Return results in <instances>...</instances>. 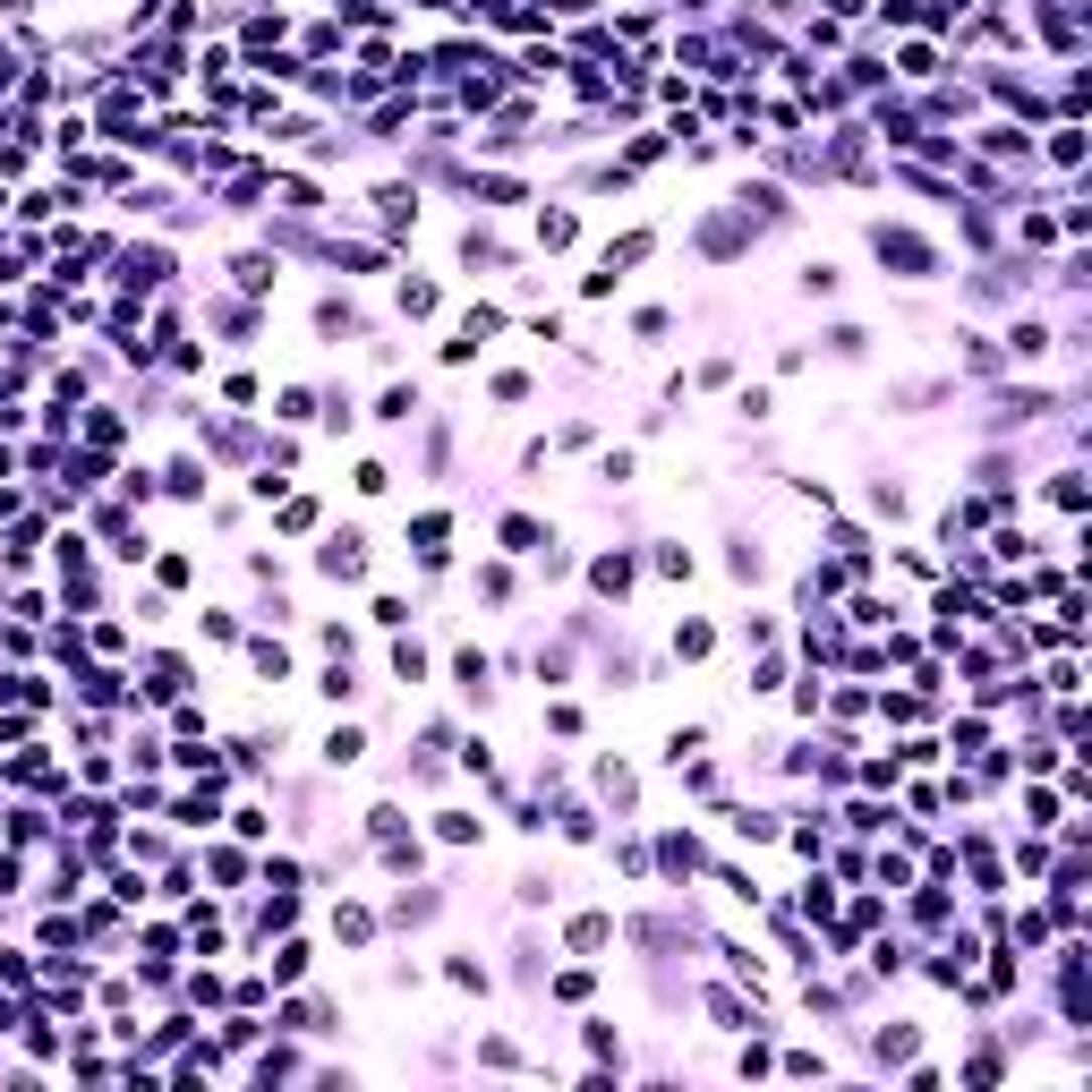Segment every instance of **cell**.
<instances>
[{
  "instance_id": "obj_4",
  "label": "cell",
  "mask_w": 1092,
  "mask_h": 1092,
  "mask_svg": "<svg viewBox=\"0 0 1092 1092\" xmlns=\"http://www.w3.org/2000/svg\"><path fill=\"white\" fill-rule=\"evenodd\" d=\"M504 547H512V555H547L555 538H547L538 521H529V512H512V521H504Z\"/></svg>"
},
{
  "instance_id": "obj_8",
  "label": "cell",
  "mask_w": 1092,
  "mask_h": 1092,
  "mask_svg": "<svg viewBox=\"0 0 1092 1092\" xmlns=\"http://www.w3.org/2000/svg\"><path fill=\"white\" fill-rule=\"evenodd\" d=\"M538 240H547V248H572V240H581V222H572V205L538 213Z\"/></svg>"
},
{
  "instance_id": "obj_13",
  "label": "cell",
  "mask_w": 1092,
  "mask_h": 1092,
  "mask_svg": "<svg viewBox=\"0 0 1092 1092\" xmlns=\"http://www.w3.org/2000/svg\"><path fill=\"white\" fill-rule=\"evenodd\" d=\"M171 495H205V461H196V453L171 461Z\"/></svg>"
},
{
  "instance_id": "obj_3",
  "label": "cell",
  "mask_w": 1092,
  "mask_h": 1092,
  "mask_svg": "<svg viewBox=\"0 0 1092 1092\" xmlns=\"http://www.w3.org/2000/svg\"><path fill=\"white\" fill-rule=\"evenodd\" d=\"M316 564H325L333 581H359V572H367V555H359V529H342V538H325V555H316Z\"/></svg>"
},
{
  "instance_id": "obj_5",
  "label": "cell",
  "mask_w": 1092,
  "mask_h": 1092,
  "mask_svg": "<svg viewBox=\"0 0 1092 1092\" xmlns=\"http://www.w3.org/2000/svg\"><path fill=\"white\" fill-rule=\"evenodd\" d=\"M589 581H598L606 598H623V589H632V555H598V564H589Z\"/></svg>"
},
{
  "instance_id": "obj_7",
  "label": "cell",
  "mask_w": 1092,
  "mask_h": 1092,
  "mask_svg": "<svg viewBox=\"0 0 1092 1092\" xmlns=\"http://www.w3.org/2000/svg\"><path fill=\"white\" fill-rule=\"evenodd\" d=\"M359 751H367V734H359V726H333V734H325V760H333V768H350Z\"/></svg>"
},
{
  "instance_id": "obj_15",
  "label": "cell",
  "mask_w": 1092,
  "mask_h": 1092,
  "mask_svg": "<svg viewBox=\"0 0 1092 1092\" xmlns=\"http://www.w3.org/2000/svg\"><path fill=\"white\" fill-rule=\"evenodd\" d=\"M1050 163H1084V137H1076V120H1067V129H1050Z\"/></svg>"
},
{
  "instance_id": "obj_2",
  "label": "cell",
  "mask_w": 1092,
  "mask_h": 1092,
  "mask_svg": "<svg viewBox=\"0 0 1092 1092\" xmlns=\"http://www.w3.org/2000/svg\"><path fill=\"white\" fill-rule=\"evenodd\" d=\"M163 274H171L163 248H120V282H129V291H154Z\"/></svg>"
},
{
  "instance_id": "obj_22",
  "label": "cell",
  "mask_w": 1092,
  "mask_h": 1092,
  "mask_svg": "<svg viewBox=\"0 0 1092 1092\" xmlns=\"http://www.w3.org/2000/svg\"><path fill=\"white\" fill-rule=\"evenodd\" d=\"M657 853H666V871H691V863H700V845H691V836H666Z\"/></svg>"
},
{
  "instance_id": "obj_12",
  "label": "cell",
  "mask_w": 1092,
  "mask_h": 1092,
  "mask_svg": "<svg viewBox=\"0 0 1092 1092\" xmlns=\"http://www.w3.org/2000/svg\"><path fill=\"white\" fill-rule=\"evenodd\" d=\"M615 939V922H606V913H581V922H572V947H606Z\"/></svg>"
},
{
  "instance_id": "obj_9",
  "label": "cell",
  "mask_w": 1092,
  "mask_h": 1092,
  "mask_svg": "<svg viewBox=\"0 0 1092 1092\" xmlns=\"http://www.w3.org/2000/svg\"><path fill=\"white\" fill-rule=\"evenodd\" d=\"M453 674H461V691H470V700H487V657H478V649H461Z\"/></svg>"
},
{
  "instance_id": "obj_21",
  "label": "cell",
  "mask_w": 1092,
  "mask_h": 1092,
  "mask_svg": "<svg viewBox=\"0 0 1092 1092\" xmlns=\"http://www.w3.org/2000/svg\"><path fill=\"white\" fill-rule=\"evenodd\" d=\"M299 973H308V947L291 939V947H282V956H274V981H299Z\"/></svg>"
},
{
  "instance_id": "obj_17",
  "label": "cell",
  "mask_w": 1092,
  "mask_h": 1092,
  "mask_svg": "<svg viewBox=\"0 0 1092 1092\" xmlns=\"http://www.w3.org/2000/svg\"><path fill=\"white\" fill-rule=\"evenodd\" d=\"M674 649H683V657H709V649H718V632H709V623H683V632H674Z\"/></svg>"
},
{
  "instance_id": "obj_16",
  "label": "cell",
  "mask_w": 1092,
  "mask_h": 1092,
  "mask_svg": "<svg viewBox=\"0 0 1092 1092\" xmlns=\"http://www.w3.org/2000/svg\"><path fill=\"white\" fill-rule=\"evenodd\" d=\"M402 316H436V282H402Z\"/></svg>"
},
{
  "instance_id": "obj_19",
  "label": "cell",
  "mask_w": 1092,
  "mask_h": 1092,
  "mask_svg": "<svg viewBox=\"0 0 1092 1092\" xmlns=\"http://www.w3.org/2000/svg\"><path fill=\"white\" fill-rule=\"evenodd\" d=\"M1050 495H1059V512H1084V478H1076V470L1050 478Z\"/></svg>"
},
{
  "instance_id": "obj_20",
  "label": "cell",
  "mask_w": 1092,
  "mask_h": 1092,
  "mask_svg": "<svg viewBox=\"0 0 1092 1092\" xmlns=\"http://www.w3.org/2000/svg\"><path fill=\"white\" fill-rule=\"evenodd\" d=\"M410 410H419V393H410V384H393L384 402H375V419H410Z\"/></svg>"
},
{
  "instance_id": "obj_1",
  "label": "cell",
  "mask_w": 1092,
  "mask_h": 1092,
  "mask_svg": "<svg viewBox=\"0 0 1092 1092\" xmlns=\"http://www.w3.org/2000/svg\"><path fill=\"white\" fill-rule=\"evenodd\" d=\"M871 248H880V265H888V274H905V282H930V274H939V248H930L922 230H905V222H871Z\"/></svg>"
},
{
  "instance_id": "obj_14",
  "label": "cell",
  "mask_w": 1092,
  "mask_h": 1092,
  "mask_svg": "<svg viewBox=\"0 0 1092 1092\" xmlns=\"http://www.w3.org/2000/svg\"><path fill=\"white\" fill-rule=\"evenodd\" d=\"M709 1016H718L726 1033H734V1025H751V1007H743V998H734V990H709Z\"/></svg>"
},
{
  "instance_id": "obj_18",
  "label": "cell",
  "mask_w": 1092,
  "mask_h": 1092,
  "mask_svg": "<svg viewBox=\"0 0 1092 1092\" xmlns=\"http://www.w3.org/2000/svg\"><path fill=\"white\" fill-rule=\"evenodd\" d=\"M248 657H257V674H274V683H282V674H291V657H282V640H257V649H248Z\"/></svg>"
},
{
  "instance_id": "obj_10",
  "label": "cell",
  "mask_w": 1092,
  "mask_h": 1092,
  "mask_svg": "<svg viewBox=\"0 0 1092 1092\" xmlns=\"http://www.w3.org/2000/svg\"><path fill=\"white\" fill-rule=\"evenodd\" d=\"M393 674H402V683H419V674H427V649H419V640H393Z\"/></svg>"
},
{
  "instance_id": "obj_6",
  "label": "cell",
  "mask_w": 1092,
  "mask_h": 1092,
  "mask_svg": "<svg viewBox=\"0 0 1092 1092\" xmlns=\"http://www.w3.org/2000/svg\"><path fill=\"white\" fill-rule=\"evenodd\" d=\"M1007 350H1016V359H1042V350H1050V325H1033V316H1016V325H1007Z\"/></svg>"
},
{
  "instance_id": "obj_11",
  "label": "cell",
  "mask_w": 1092,
  "mask_h": 1092,
  "mask_svg": "<svg viewBox=\"0 0 1092 1092\" xmlns=\"http://www.w3.org/2000/svg\"><path fill=\"white\" fill-rule=\"evenodd\" d=\"M436 836H444V845H478V819H470V811H444Z\"/></svg>"
}]
</instances>
